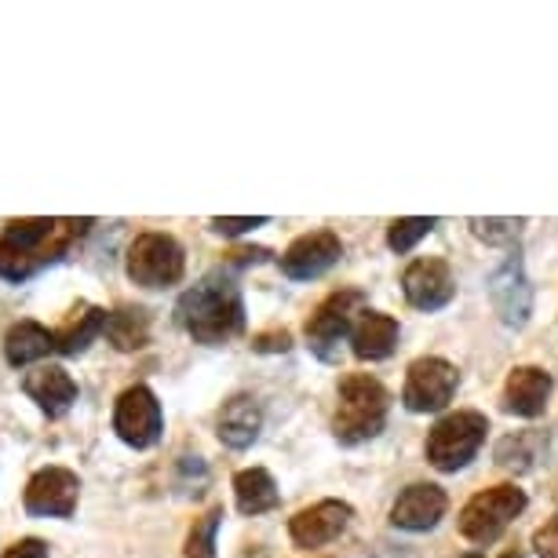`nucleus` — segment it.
Returning a JSON list of instances; mask_svg holds the SVG:
<instances>
[{
	"instance_id": "nucleus-14",
	"label": "nucleus",
	"mask_w": 558,
	"mask_h": 558,
	"mask_svg": "<svg viewBox=\"0 0 558 558\" xmlns=\"http://www.w3.org/2000/svg\"><path fill=\"white\" fill-rule=\"evenodd\" d=\"M347 522H351V504L318 500V504H311V508H303L300 514H292L289 536L303 551H314V547L336 541V536L347 530Z\"/></svg>"
},
{
	"instance_id": "nucleus-10",
	"label": "nucleus",
	"mask_w": 558,
	"mask_h": 558,
	"mask_svg": "<svg viewBox=\"0 0 558 558\" xmlns=\"http://www.w3.org/2000/svg\"><path fill=\"white\" fill-rule=\"evenodd\" d=\"M81 500V478L70 468H40L26 482L23 508L34 519H70Z\"/></svg>"
},
{
	"instance_id": "nucleus-11",
	"label": "nucleus",
	"mask_w": 558,
	"mask_h": 558,
	"mask_svg": "<svg viewBox=\"0 0 558 558\" xmlns=\"http://www.w3.org/2000/svg\"><path fill=\"white\" fill-rule=\"evenodd\" d=\"M489 300H493V307H497L500 322L511 325V329H522V325L530 322L533 289H530V281H525L519 252H511V256L489 274Z\"/></svg>"
},
{
	"instance_id": "nucleus-8",
	"label": "nucleus",
	"mask_w": 558,
	"mask_h": 558,
	"mask_svg": "<svg viewBox=\"0 0 558 558\" xmlns=\"http://www.w3.org/2000/svg\"><path fill=\"white\" fill-rule=\"evenodd\" d=\"M165 430V413L161 402L150 387L135 384L129 387L118 405H113V435H118L129 449H150Z\"/></svg>"
},
{
	"instance_id": "nucleus-17",
	"label": "nucleus",
	"mask_w": 558,
	"mask_h": 558,
	"mask_svg": "<svg viewBox=\"0 0 558 558\" xmlns=\"http://www.w3.org/2000/svg\"><path fill=\"white\" fill-rule=\"evenodd\" d=\"M547 398H551V376L536 365L514 368L508 376V384H504V409L514 416H525V420L541 416L547 409Z\"/></svg>"
},
{
	"instance_id": "nucleus-29",
	"label": "nucleus",
	"mask_w": 558,
	"mask_h": 558,
	"mask_svg": "<svg viewBox=\"0 0 558 558\" xmlns=\"http://www.w3.org/2000/svg\"><path fill=\"white\" fill-rule=\"evenodd\" d=\"M252 347H256V351H263V354H274V351H289V347H292V336H289V329L259 332L256 340H252Z\"/></svg>"
},
{
	"instance_id": "nucleus-21",
	"label": "nucleus",
	"mask_w": 558,
	"mask_h": 558,
	"mask_svg": "<svg viewBox=\"0 0 558 558\" xmlns=\"http://www.w3.org/2000/svg\"><path fill=\"white\" fill-rule=\"evenodd\" d=\"M51 351H56V332H48L40 322H15L4 336V362L12 368L40 362Z\"/></svg>"
},
{
	"instance_id": "nucleus-6",
	"label": "nucleus",
	"mask_w": 558,
	"mask_h": 558,
	"mask_svg": "<svg viewBox=\"0 0 558 558\" xmlns=\"http://www.w3.org/2000/svg\"><path fill=\"white\" fill-rule=\"evenodd\" d=\"M186 256L172 234H140L129 248V278L143 289H168L183 281Z\"/></svg>"
},
{
	"instance_id": "nucleus-33",
	"label": "nucleus",
	"mask_w": 558,
	"mask_h": 558,
	"mask_svg": "<svg viewBox=\"0 0 558 558\" xmlns=\"http://www.w3.org/2000/svg\"><path fill=\"white\" fill-rule=\"evenodd\" d=\"M468 558H482V555H468Z\"/></svg>"
},
{
	"instance_id": "nucleus-28",
	"label": "nucleus",
	"mask_w": 558,
	"mask_h": 558,
	"mask_svg": "<svg viewBox=\"0 0 558 558\" xmlns=\"http://www.w3.org/2000/svg\"><path fill=\"white\" fill-rule=\"evenodd\" d=\"M533 547L541 558H558V511H555V519H547L541 530H536Z\"/></svg>"
},
{
	"instance_id": "nucleus-19",
	"label": "nucleus",
	"mask_w": 558,
	"mask_h": 558,
	"mask_svg": "<svg viewBox=\"0 0 558 558\" xmlns=\"http://www.w3.org/2000/svg\"><path fill=\"white\" fill-rule=\"evenodd\" d=\"M107 314L110 311L92 307V303H77V307L66 314V322L56 329V351L66 354V357L84 354L96 336L107 332Z\"/></svg>"
},
{
	"instance_id": "nucleus-9",
	"label": "nucleus",
	"mask_w": 558,
	"mask_h": 558,
	"mask_svg": "<svg viewBox=\"0 0 558 558\" xmlns=\"http://www.w3.org/2000/svg\"><path fill=\"white\" fill-rule=\"evenodd\" d=\"M457 384H460V373L446 357H416V362L409 365L402 402L409 413H438V409H446L452 402Z\"/></svg>"
},
{
	"instance_id": "nucleus-1",
	"label": "nucleus",
	"mask_w": 558,
	"mask_h": 558,
	"mask_svg": "<svg viewBox=\"0 0 558 558\" xmlns=\"http://www.w3.org/2000/svg\"><path fill=\"white\" fill-rule=\"evenodd\" d=\"M92 219H12L0 234V281L26 286L88 234Z\"/></svg>"
},
{
	"instance_id": "nucleus-2",
	"label": "nucleus",
	"mask_w": 558,
	"mask_h": 558,
	"mask_svg": "<svg viewBox=\"0 0 558 558\" xmlns=\"http://www.w3.org/2000/svg\"><path fill=\"white\" fill-rule=\"evenodd\" d=\"M175 322L194 343L219 347L245 332V300L241 289L227 278H205L202 286L186 289L175 303Z\"/></svg>"
},
{
	"instance_id": "nucleus-15",
	"label": "nucleus",
	"mask_w": 558,
	"mask_h": 558,
	"mask_svg": "<svg viewBox=\"0 0 558 558\" xmlns=\"http://www.w3.org/2000/svg\"><path fill=\"white\" fill-rule=\"evenodd\" d=\"M23 395L34 402L48 420H59L77 402V384L62 365H40L23 376Z\"/></svg>"
},
{
	"instance_id": "nucleus-27",
	"label": "nucleus",
	"mask_w": 558,
	"mask_h": 558,
	"mask_svg": "<svg viewBox=\"0 0 558 558\" xmlns=\"http://www.w3.org/2000/svg\"><path fill=\"white\" fill-rule=\"evenodd\" d=\"M256 227H267V216H238V219L216 216L213 219V230H216V234H223V238H241V234H248V230H256Z\"/></svg>"
},
{
	"instance_id": "nucleus-20",
	"label": "nucleus",
	"mask_w": 558,
	"mask_h": 558,
	"mask_svg": "<svg viewBox=\"0 0 558 558\" xmlns=\"http://www.w3.org/2000/svg\"><path fill=\"white\" fill-rule=\"evenodd\" d=\"M395 347H398V322L387 318V314L368 311L351 329V351L357 362H384V357H391Z\"/></svg>"
},
{
	"instance_id": "nucleus-22",
	"label": "nucleus",
	"mask_w": 558,
	"mask_h": 558,
	"mask_svg": "<svg viewBox=\"0 0 558 558\" xmlns=\"http://www.w3.org/2000/svg\"><path fill=\"white\" fill-rule=\"evenodd\" d=\"M234 497L241 514H267L281 504L278 486H274L267 468H245L234 475Z\"/></svg>"
},
{
	"instance_id": "nucleus-26",
	"label": "nucleus",
	"mask_w": 558,
	"mask_h": 558,
	"mask_svg": "<svg viewBox=\"0 0 558 558\" xmlns=\"http://www.w3.org/2000/svg\"><path fill=\"white\" fill-rule=\"evenodd\" d=\"M471 223V234L482 238L486 245H511L514 238L522 234L525 219H468Z\"/></svg>"
},
{
	"instance_id": "nucleus-25",
	"label": "nucleus",
	"mask_w": 558,
	"mask_h": 558,
	"mask_svg": "<svg viewBox=\"0 0 558 558\" xmlns=\"http://www.w3.org/2000/svg\"><path fill=\"white\" fill-rule=\"evenodd\" d=\"M435 230V219L430 216H409V219H395L391 230H387V245L395 252H409L420 238H427Z\"/></svg>"
},
{
	"instance_id": "nucleus-32",
	"label": "nucleus",
	"mask_w": 558,
	"mask_h": 558,
	"mask_svg": "<svg viewBox=\"0 0 558 558\" xmlns=\"http://www.w3.org/2000/svg\"><path fill=\"white\" fill-rule=\"evenodd\" d=\"M500 558H522V551H504Z\"/></svg>"
},
{
	"instance_id": "nucleus-23",
	"label": "nucleus",
	"mask_w": 558,
	"mask_h": 558,
	"mask_svg": "<svg viewBox=\"0 0 558 558\" xmlns=\"http://www.w3.org/2000/svg\"><path fill=\"white\" fill-rule=\"evenodd\" d=\"M107 340L118 351L132 354L150 343V314L143 307H118L107 314Z\"/></svg>"
},
{
	"instance_id": "nucleus-3",
	"label": "nucleus",
	"mask_w": 558,
	"mask_h": 558,
	"mask_svg": "<svg viewBox=\"0 0 558 558\" xmlns=\"http://www.w3.org/2000/svg\"><path fill=\"white\" fill-rule=\"evenodd\" d=\"M387 409H391V398H387L380 380L365 373L347 376L340 384V405H336L332 416L336 441L340 446H362V441L376 438L387 424Z\"/></svg>"
},
{
	"instance_id": "nucleus-5",
	"label": "nucleus",
	"mask_w": 558,
	"mask_h": 558,
	"mask_svg": "<svg viewBox=\"0 0 558 558\" xmlns=\"http://www.w3.org/2000/svg\"><path fill=\"white\" fill-rule=\"evenodd\" d=\"M525 511V493L519 486H493L486 493H475L460 511V533L471 544H493L508 530L511 519Z\"/></svg>"
},
{
	"instance_id": "nucleus-31",
	"label": "nucleus",
	"mask_w": 558,
	"mask_h": 558,
	"mask_svg": "<svg viewBox=\"0 0 558 558\" xmlns=\"http://www.w3.org/2000/svg\"><path fill=\"white\" fill-rule=\"evenodd\" d=\"M230 263H241V267H248V263H263V259H270V252L267 248H238V252H227Z\"/></svg>"
},
{
	"instance_id": "nucleus-12",
	"label": "nucleus",
	"mask_w": 558,
	"mask_h": 558,
	"mask_svg": "<svg viewBox=\"0 0 558 558\" xmlns=\"http://www.w3.org/2000/svg\"><path fill=\"white\" fill-rule=\"evenodd\" d=\"M340 256H343L340 238H336L332 230H314V234H303L286 248L281 274L292 281H311V278H322L329 267H336Z\"/></svg>"
},
{
	"instance_id": "nucleus-7",
	"label": "nucleus",
	"mask_w": 558,
	"mask_h": 558,
	"mask_svg": "<svg viewBox=\"0 0 558 558\" xmlns=\"http://www.w3.org/2000/svg\"><path fill=\"white\" fill-rule=\"evenodd\" d=\"M365 307V292L357 289H340L329 300L318 303V311L307 318V343L322 362H336L340 354V340L351 332L354 314Z\"/></svg>"
},
{
	"instance_id": "nucleus-24",
	"label": "nucleus",
	"mask_w": 558,
	"mask_h": 558,
	"mask_svg": "<svg viewBox=\"0 0 558 558\" xmlns=\"http://www.w3.org/2000/svg\"><path fill=\"white\" fill-rule=\"evenodd\" d=\"M223 525V508H208L202 519H194L191 533H186L183 558H216V533Z\"/></svg>"
},
{
	"instance_id": "nucleus-4",
	"label": "nucleus",
	"mask_w": 558,
	"mask_h": 558,
	"mask_svg": "<svg viewBox=\"0 0 558 558\" xmlns=\"http://www.w3.org/2000/svg\"><path fill=\"white\" fill-rule=\"evenodd\" d=\"M486 430H489V420L482 413H449L441 416L427 435V460L435 463L438 471H460L468 468L471 460L478 457L482 441H486Z\"/></svg>"
},
{
	"instance_id": "nucleus-16",
	"label": "nucleus",
	"mask_w": 558,
	"mask_h": 558,
	"mask_svg": "<svg viewBox=\"0 0 558 558\" xmlns=\"http://www.w3.org/2000/svg\"><path fill=\"white\" fill-rule=\"evenodd\" d=\"M449 500L446 493L438 486H427V482H420V486H409L402 497L395 500L391 508V522L398 530H409V533H424L430 525H438V519L446 514Z\"/></svg>"
},
{
	"instance_id": "nucleus-18",
	"label": "nucleus",
	"mask_w": 558,
	"mask_h": 558,
	"mask_svg": "<svg viewBox=\"0 0 558 558\" xmlns=\"http://www.w3.org/2000/svg\"><path fill=\"white\" fill-rule=\"evenodd\" d=\"M263 427V409L252 395H234L230 402H223L216 416V435L230 449H248L259 438Z\"/></svg>"
},
{
	"instance_id": "nucleus-13",
	"label": "nucleus",
	"mask_w": 558,
	"mask_h": 558,
	"mask_svg": "<svg viewBox=\"0 0 558 558\" xmlns=\"http://www.w3.org/2000/svg\"><path fill=\"white\" fill-rule=\"evenodd\" d=\"M402 292L416 311H441L457 296V281L446 259H416L402 274Z\"/></svg>"
},
{
	"instance_id": "nucleus-30",
	"label": "nucleus",
	"mask_w": 558,
	"mask_h": 558,
	"mask_svg": "<svg viewBox=\"0 0 558 558\" xmlns=\"http://www.w3.org/2000/svg\"><path fill=\"white\" fill-rule=\"evenodd\" d=\"M4 558H48V544L37 541V536H26V541L8 547Z\"/></svg>"
}]
</instances>
